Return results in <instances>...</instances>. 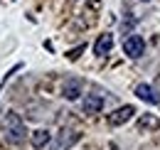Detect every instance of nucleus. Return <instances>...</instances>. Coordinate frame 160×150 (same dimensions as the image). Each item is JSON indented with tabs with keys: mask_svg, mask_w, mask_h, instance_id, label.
<instances>
[{
	"mask_svg": "<svg viewBox=\"0 0 160 150\" xmlns=\"http://www.w3.org/2000/svg\"><path fill=\"white\" fill-rule=\"evenodd\" d=\"M84 49H86V44H79V47L69 49V52H67V59H69V62H77V59L81 57V52H84Z\"/></svg>",
	"mask_w": 160,
	"mask_h": 150,
	"instance_id": "9b49d317",
	"label": "nucleus"
},
{
	"mask_svg": "<svg viewBox=\"0 0 160 150\" xmlns=\"http://www.w3.org/2000/svg\"><path fill=\"white\" fill-rule=\"evenodd\" d=\"M49 138H52L49 131H35L30 143H32V148H44V145H49Z\"/></svg>",
	"mask_w": 160,
	"mask_h": 150,
	"instance_id": "6e6552de",
	"label": "nucleus"
},
{
	"mask_svg": "<svg viewBox=\"0 0 160 150\" xmlns=\"http://www.w3.org/2000/svg\"><path fill=\"white\" fill-rule=\"evenodd\" d=\"M103 108V96L101 94H86L84 96V111L86 113H99Z\"/></svg>",
	"mask_w": 160,
	"mask_h": 150,
	"instance_id": "423d86ee",
	"label": "nucleus"
},
{
	"mask_svg": "<svg viewBox=\"0 0 160 150\" xmlns=\"http://www.w3.org/2000/svg\"><path fill=\"white\" fill-rule=\"evenodd\" d=\"M2 131H5V140H8L10 145H20V143H25L27 128H25L22 118L15 111H10L5 118H2Z\"/></svg>",
	"mask_w": 160,
	"mask_h": 150,
	"instance_id": "f257e3e1",
	"label": "nucleus"
},
{
	"mask_svg": "<svg viewBox=\"0 0 160 150\" xmlns=\"http://www.w3.org/2000/svg\"><path fill=\"white\" fill-rule=\"evenodd\" d=\"M136 96H138L140 101L153 103V106H158V103H160V94L150 86V84H138V86H136Z\"/></svg>",
	"mask_w": 160,
	"mask_h": 150,
	"instance_id": "20e7f679",
	"label": "nucleus"
},
{
	"mask_svg": "<svg viewBox=\"0 0 160 150\" xmlns=\"http://www.w3.org/2000/svg\"><path fill=\"white\" fill-rule=\"evenodd\" d=\"M77 138H79L77 133H72V135H64V133H62V135H59V140H57V145H54V150H64V148H69V145H72V143H74Z\"/></svg>",
	"mask_w": 160,
	"mask_h": 150,
	"instance_id": "1a4fd4ad",
	"label": "nucleus"
},
{
	"mask_svg": "<svg viewBox=\"0 0 160 150\" xmlns=\"http://www.w3.org/2000/svg\"><path fill=\"white\" fill-rule=\"evenodd\" d=\"M123 52H126V57H131V59H140L143 52H145V39L140 37V35H128V37L123 39Z\"/></svg>",
	"mask_w": 160,
	"mask_h": 150,
	"instance_id": "f03ea898",
	"label": "nucleus"
},
{
	"mask_svg": "<svg viewBox=\"0 0 160 150\" xmlns=\"http://www.w3.org/2000/svg\"><path fill=\"white\" fill-rule=\"evenodd\" d=\"M133 113H136V106H121V108H116V111L108 116V123L111 126H123V123H128L131 118H133Z\"/></svg>",
	"mask_w": 160,
	"mask_h": 150,
	"instance_id": "7ed1b4c3",
	"label": "nucleus"
},
{
	"mask_svg": "<svg viewBox=\"0 0 160 150\" xmlns=\"http://www.w3.org/2000/svg\"><path fill=\"white\" fill-rule=\"evenodd\" d=\"M111 49H113V35H111V32L99 35L96 44H94V54H96V57H106Z\"/></svg>",
	"mask_w": 160,
	"mask_h": 150,
	"instance_id": "39448f33",
	"label": "nucleus"
},
{
	"mask_svg": "<svg viewBox=\"0 0 160 150\" xmlns=\"http://www.w3.org/2000/svg\"><path fill=\"white\" fill-rule=\"evenodd\" d=\"M138 126L140 128H160V121L155 118V116H140V121H138Z\"/></svg>",
	"mask_w": 160,
	"mask_h": 150,
	"instance_id": "9d476101",
	"label": "nucleus"
},
{
	"mask_svg": "<svg viewBox=\"0 0 160 150\" xmlns=\"http://www.w3.org/2000/svg\"><path fill=\"white\" fill-rule=\"evenodd\" d=\"M81 94V86L79 81H69V84H64V91H62V96L67 98V101H77Z\"/></svg>",
	"mask_w": 160,
	"mask_h": 150,
	"instance_id": "0eeeda50",
	"label": "nucleus"
}]
</instances>
